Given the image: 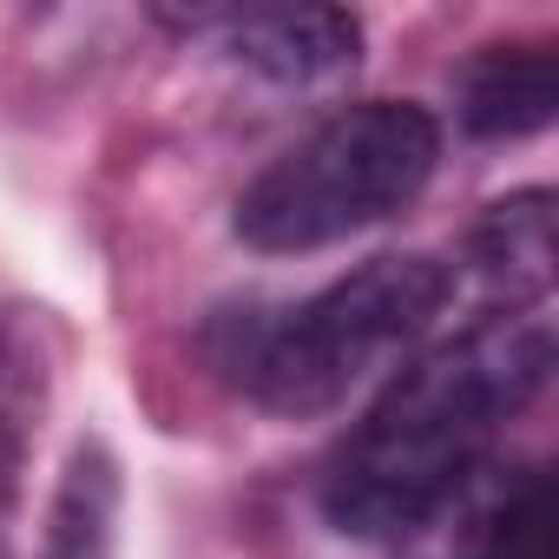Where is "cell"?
<instances>
[{"label": "cell", "mask_w": 559, "mask_h": 559, "mask_svg": "<svg viewBox=\"0 0 559 559\" xmlns=\"http://www.w3.org/2000/svg\"><path fill=\"white\" fill-rule=\"evenodd\" d=\"M454 297V263L428 250H382L284 310L211 323V356L270 415H323L389 356L428 336Z\"/></svg>", "instance_id": "2"}, {"label": "cell", "mask_w": 559, "mask_h": 559, "mask_svg": "<svg viewBox=\"0 0 559 559\" xmlns=\"http://www.w3.org/2000/svg\"><path fill=\"white\" fill-rule=\"evenodd\" d=\"M119 461L99 435L73 441L60 487L47 500V526H40V559H119Z\"/></svg>", "instance_id": "6"}, {"label": "cell", "mask_w": 559, "mask_h": 559, "mask_svg": "<svg viewBox=\"0 0 559 559\" xmlns=\"http://www.w3.org/2000/svg\"><path fill=\"white\" fill-rule=\"evenodd\" d=\"M467 263L507 290V310L546 304L552 284V191H513L467 230Z\"/></svg>", "instance_id": "7"}, {"label": "cell", "mask_w": 559, "mask_h": 559, "mask_svg": "<svg viewBox=\"0 0 559 559\" xmlns=\"http://www.w3.org/2000/svg\"><path fill=\"white\" fill-rule=\"evenodd\" d=\"M441 165V126L415 99H362L276 152L237 198V237L270 257L343 243L408 211Z\"/></svg>", "instance_id": "3"}, {"label": "cell", "mask_w": 559, "mask_h": 559, "mask_svg": "<svg viewBox=\"0 0 559 559\" xmlns=\"http://www.w3.org/2000/svg\"><path fill=\"white\" fill-rule=\"evenodd\" d=\"M34 408H40V362L27 356V343L14 330H0V507L14 500Z\"/></svg>", "instance_id": "9"}, {"label": "cell", "mask_w": 559, "mask_h": 559, "mask_svg": "<svg viewBox=\"0 0 559 559\" xmlns=\"http://www.w3.org/2000/svg\"><path fill=\"white\" fill-rule=\"evenodd\" d=\"M552 356L559 336L546 304L487 310L461 336L421 349L330 454L323 520L369 546L421 533L467 487L500 428L552 382Z\"/></svg>", "instance_id": "1"}, {"label": "cell", "mask_w": 559, "mask_h": 559, "mask_svg": "<svg viewBox=\"0 0 559 559\" xmlns=\"http://www.w3.org/2000/svg\"><path fill=\"white\" fill-rule=\"evenodd\" d=\"M185 27L270 86H317L362 53V21L349 8H211L185 14Z\"/></svg>", "instance_id": "4"}, {"label": "cell", "mask_w": 559, "mask_h": 559, "mask_svg": "<svg viewBox=\"0 0 559 559\" xmlns=\"http://www.w3.org/2000/svg\"><path fill=\"white\" fill-rule=\"evenodd\" d=\"M474 559H559V500L546 467H526L500 493V507L474 539Z\"/></svg>", "instance_id": "8"}, {"label": "cell", "mask_w": 559, "mask_h": 559, "mask_svg": "<svg viewBox=\"0 0 559 559\" xmlns=\"http://www.w3.org/2000/svg\"><path fill=\"white\" fill-rule=\"evenodd\" d=\"M559 112V53L546 40L480 47L454 73V119L467 139H526Z\"/></svg>", "instance_id": "5"}]
</instances>
